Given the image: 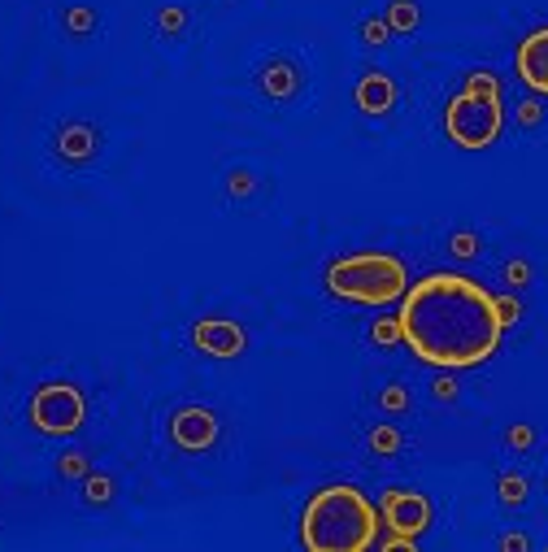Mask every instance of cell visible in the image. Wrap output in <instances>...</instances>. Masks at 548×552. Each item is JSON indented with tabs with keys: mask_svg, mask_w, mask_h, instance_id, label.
Returning <instances> with one entry per match:
<instances>
[{
	"mask_svg": "<svg viewBox=\"0 0 548 552\" xmlns=\"http://www.w3.org/2000/svg\"><path fill=\"white\" fill-rule=\"evenodd\" d=\"M401 340L427 366L470 370L501 348L505 322L483 283L453 270H435L401 296Z\"/></svg>",
	"mask_w": 548,
	"mask_h": 552,
	"instance_id": "obj_1",
	"label": "cell"
},
{
	"mask_svg": "<svg viewBox=\"0 0 548 552\" xmlns=\"http://www.w3.org/2000/svg\"><path fill=\"white\" fill-rule=\"evenodd\" d=\"M379 539V509L353 483H331L301 509V544L309 552H366Z\"/></svg>",
	"mask_w": 548,
	"mask_h": 552,
	"instance_id": "obj_2",
	"label": "cell"
},
{
	"mask_svg": "<svg viewBox=\"0 0 548 552\" xmlns=\"http://www.w3.org/2000/svg\"><path fill=\"white\" fill-rule=\"evenodd\" d=\"M505 127V109H501V79L492 70H470L466 87L444 105V135L457 148H492L496 135Z\"/></svg>",
	"mask_w": 548,
	"mask_h": 552,
	"instance_id": "obj_3",
	"label": "cell"
},
{
	"mask_svg": "<svg viewBox=\"0 0 548 552\" xmlns=\"http://www.w3.org/2000/svg\"><path fill=\"white\" fill-rule=\"evenodd\" d=\"M327 292L353 305H392L409 292V270L392 253H348L327 266Z\"/></svg>",
	"mask_w": 548,
	"mask_h": 552,
	"instance_id": "obj_4",
	"label": "cell"
},
{
	"mask_svg": "<svg viewBox=\"0 0 548 552\" xmlns=\"http://www.w3.org/2000/svg\"><path fill=\"white\" fill-rule=\"evenodd\" d=\"M379 513H383V526H388V535L375 539L379 552H396V548L414 552L431 526V500L414 492V487H388L379 500Z\"/></svg>",
	"mask_w": 548,
	"mask_h": 552,
	"instance_id": "obj_5",
	"label": "cell"
},
{
	"mask_svg": "<svg viewBox=\"0 0 548 552\" xmlns=\"http://www.w3.org/2000/svg\"><path fill=\"white\" fill-rule=\"evenodd\" d=\"M27 418L40 435H74L87 418V400L74 383L66 379H53V383H40L27 405Z\"/></svg>",
	"mask_w": 548,
	"mask_h": 552,
	"instance_id": "obj_6",
	"label": "cell"
},
{
	"mask_svg": "<svg viewBox=\"0 0 548 552\" xmlns=\"http://www.w3.org/2000/svg\"><path fill=\"white\" fill-rule=\"evenodd\" d=\"M48 153H53L61 170H87L101 161L105 135H101V127H92V122H83V118L57 122L53 135H48Z\"/></svg>",
	"mask_w": 548,
	"mask_h": 552,
	"instance_id": "obj_7",
	"label": "cell"
},
{
	"mask_svg": "<svg viewBox=\"0 0 548 552\" xmlns=\"http://www.w3.org/2000/svg\"><path fill=\"white\" fill-rule=\"evenodd\" d=\"M257 92L270 100V105H296V100L305 96V66H301V57H292V53H274L266 57L257 66Z\"/></svg>",
	"mask_w": 548,
	"mask_h": 552,
	"instance_id": "obj_8",
	"label": "cell"
},
{
	"mask_svg": "<svg viewBox=\"0 0 548 552\" xmlns=\"http://www.w3.org/2000/svg\"><path fill=\"white\" fill-rule=\"evenodd\" d=\"M170 444L179 448V453H209V448L218 444V435H222V422H218V413L214 409H205V405H183V409H174L170 413Z\"/></svg>",
	"mask_w": 548,
	"mask_h": 552,
	"instance_id": "obj_9",
	"label": "cell"
},
{
	"mask_svg": "<svg viewBox=\"0 0 548 552\" xmlns=\"http://www.w3.org/2000/svg\"><path fill=\"white\" fill-rule=\"evenodd\" d=\"M192 344L201 348L205 357L231 361V357H240L248 348V331L240 322H231V318H201L192 326Z\"/></svg>",
	"mask_w": 548,
	"mask_h": 552,
	"instance_id": "obj_10",
	"label": "cell"
},
{
	"mask_svg": "<svg viewBox=\"0 0 548 552\" xmlns=\"http://www.w3.org/2000/svg\"><path fill=\"white\" fill-rule=\"evenodd\" d=\"M353 100L366 118H388L396 109V100H401V87H396L388 70H366L353 87Z\"/></svg>",
	"mask_w": 548,
	"mask_h": 552,
	"instance_id": "obj_11",
	"label": "cell"
},
{
	"mask_svg": "<svg viewBox=\"0 0 548 552\" xmlns=\"http://www.w3.org/2000/svg\"><path fill=\"white\" fill-rule=\"evenodd\" d=\"M514 70L535 96H548V27H535L527 40L518 44Z\"/></svg>",
	"mask_w": 548,
	"mask_h": 552,
	"instance_id": "obj_12",
	"label": "cell"
},
{
	"mask_svg": "<svg viewBox=\"0 0 548 552\" xmlns=\"http://www.w3.org/2000/svg\"><path fill=\"white\" fill-rule=\"evenodd\" d=\"M222 192H227L231 205H244V209H257L261 196H266V179L253 170V166H231L222 174Z\"/></svg>",
	"mask_w": 548,
	"mask_h": 552,
	"instance_id": "obj_13",
	"label": "cell"
},
{
	"mask_svg": "<svg viewBox=\"0 0 548 552\" xmlns=\"http://www.w3.org/2000/svg\"><path fill=\"white\" fill-rule=\"evenodd\" d=\"M57 27H61V35H66V40H79V44H87V40H96V35H101V14H96L92 5H66L57 14Z\"/></svg>",
	"mask_w": 548,
	"mask_h": 552,
	"instance_id": "obj_14",
	"label": "cell"
},
{
	"mask_svg": "<svg viewBox=\"0 0 548 552\" xmlns=\"http://www.w3.org/2000/svg\"><path fill=\"white\" fill-rule=\"evenodd\" d=\"M79 500H83V509H109L118 500V474L87 470L83 483H79Z\"/></svg>",
	"mask_w": 548,
	"mask_h": 552,
	"instance_id": "obj_15",
	"label": "cell"
},
{
	"mask_svg": "<svg viewBox=\"0 0 548 552\" xmlns=\"http://www.w3.org/2000/svg\"><path fill=\"white\" fill-rule=\"evenodd\" d=\"M153 31H157V40H166V44L188 40V31H192V9H188V5H166V9H157Z\"/></svg>",
	"mask_w": 548,
	"mask_h": 552,
	"instance_id": "obj_16",
	"label": "cell"
},
{
	"mask_svg": "<svg viewBox=\"0 0 548 552\" xmlns=\"http://www.w3.org/2000/svg\"><path fill=\"white\" fill-rule=\"evenodd\" d=\"M383 22L392 27V35H414L422 27V5H418V0H388Z\"/></svg>",
	"mask_w": 548,
	"mask_h": 552,
	"instance_id": "obj_17",
	"label": "cell"
},
{
	"mask_svg": "<svg viewBox=\"0 0 548 552\" xmlns=\"http://www.w3.org/2000/svg\"><path fill=\"white\" fill-rule=\"evenodd\" d=\"M496 496H501L505 509H522V505H527V496H531V479L522 470H505L501 479H496Z\"/></svg>",
	"mask_w": 548,
	"mask_h": 552,
	"instance_id": "obj_18",
	"label": "cell"
},
{
	"mask_svg": "<svg viewBox=\"0 0 548 552\" xmlns=\"http://www.w3.org/2000/svg\"><path fill=\"white\" fill-rule=\"evenodd\" d=\"M518 131L522 135H544L548 131V105L540 96H527V100H518Z\"/></svg>",
	"mask_w": 548,
	"mask_h": 552,
	"instance_id": "obj_19",
	"label": "cell"
},
{
	"mask_svg": "<svg viewBox=\"0 0 548 552\" xmlns=\"http://www.w3.org/2000/svg\"><path fill=\"white\" fill-rule=\"evenodd\" d=\"M366 448L375 457H396L405 448V435L396 431L392 422H379V426H370V435H366Z\"/></svg>",
	"mask_w": 548,
	"mask_h": 552,
	"instance_id": "obj_20",
	"label": "cell"
},
{
	"mask_svg": "<svg viewBox=\"0 0 548 552\" xmlns=\"http://www.w3.org/2000/svg\"><path fill=\"white\" fill-rule=\"evenodd\" d=\"M375 405H379V413H392V418H401V413H409V405H414V396H409V387L401 379H392V383L379 387Z\"/></svg>",
	"mask_w": 548,
	"mask_h": 552,
	"instance_id": "obj_21",
	"label": "cell"
},
{
	"mask_svg": "<svg viewBox=\"0 0 548 552\" xmlns=\"http://www.w3.org/2000/svg\"><path fill=\"white\" fill-rule=\"evenodd\" d=\"M87 470H92V461H87L83 448H66V453L57 457V479H66V483H83Z\"/></svg>",
	"mask_w": 548,
	"mask_h": 552,
	"instance_id": "obj_22",
	"label": "cell"
},
{
	"mask_svg": "<svg viewBox=\"0 0 548 552\" xmlns=\"http://www.w3.org/2000/svg\"><path fill=\"white\" fill-rule=\"evenodd\" d=\"M444 248H448V253H453L457 261H475V257L483 253V240H479L475 231H453V235L444 240Z\"/></svg>",
	"mask_w": 548,
	"mask_h": 552,
	"instance_id": "obj_23",
	"label": "cell"
},
{
	"mask_svg": "<svg viewBox=\"0 0 548 552\" xmlns=\"http://www.w3.org/2000/svg\"><path fill=\"white\" fill-rule=\"evenodd\" d=\"M357 40L366 44V48H383L392 40V27L383 22L379 14H370V18H361V27H357Z\"/></svg>",
	"mask_w": 548,
	"mask_h": 552,
	"instance_id": "obj_24",
	"label": "cell"
},
{
	"mask_svg": "<svg viewBox=\"0 0 548 552\" xmlns=\"http://www.w3.org/2000/svg\"><path fill=\"white\" fill-rule=\"evenodd\" d=\"M535 444H540L535 426H527V422L505 426V448H509V453H535Z\"/></svg>",
	"mask_w": 548,
	"mask_h": 552,
	"instance_id": "obj_25",
	"label": "cell"
},
{
	"mask_svg": "<svg viewBox=\"0 0 548 552\" xmlns=\"http://www.w3.org/2000/svg\"><path fill=\"white\" fill-rule=\"evenodd\" d=\"M370 344H375V348L405 344V340H401V318H379L375 326H370Z\"/></svg>",
	"mask_w": 548,
	"mask_h": 552,
	"instance_id": "obj_26",
	"label": "cell"
},
{
	"mask_svg": "<svg viewBox=\"0 0 548 552\" xmlns=\"http://www.w3.org/2000/svg\"><path fill=\"white\" fill-rule=\"evenodd\" d=\"M505 283L509 287H527L531 283V261H522V257H514V261H505Z\"/></svg>",
	"mask_w": 548,
	"mask_h": 552,
	"instance_id": "obj_27",
	"label": "cell"
},
{
	"mask_svg": "<svg viewBox=\"0 0 548 552\" xmlns=\"http://www.w3.org/2000/svg\"><path fill=\"white\" fill-rule=\"evenodd\" d=\"M496 548H501V552H531V535H522V531H505L501 539H496Z\"/></svg>",
	"mask_w": 548,
	"mask_h": 552,
	"instance_id": "obj_28",
	"label": "cell"
},
{
	"mask_svg": "<svg viewBox=\"0 0 548 552\" xmlns=\"http://www.w3.org/2000/svg\"><path fill=\"white\" fill-rule=\"evenodd\" d=\"M496 313H501V322H505V326H514V322L522 318L518 296H496Z\"/></svg>",
	"mask_w": 548,
	"mask_h": 552,
	"instance_id": "obj_29",
	"label": "cell"
},
{
	"mask_svg": "<svg viewBox=\"0 0 548 552\" xmlns=\"http://www.w3.org/2000/svg\"><path fill=\"white\" fill-rule=\"evenodd\" d=\"M457 392H462V387H457V379H435V383H431V396L440 400V405H453Z\"/></svg>",
	"mask_w": 548,
	"mask_h": 552,
	"instance_id": "obj_30",
	"label": "cell"
},
{
	"mask_svg": "<svg viewBox=\"0 0 548 552\" xmlns=\"http://www.w3.org/2000/svg\"><path fill=\"white\" fill-rule=\"evenodd\" d=\"M544 492H548V470H544Z\"/></svg>",
	"mask_w": 548,
	"mask_h": 552,
	"instance_id": "obj_31",
	"label": "cell"
}]
</instances>
